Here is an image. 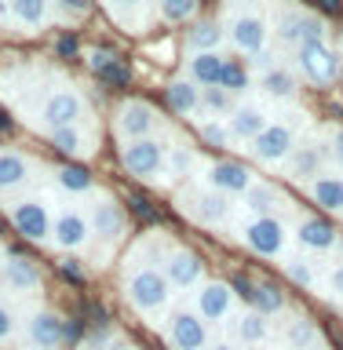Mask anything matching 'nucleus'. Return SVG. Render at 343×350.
I'll use <instances>...</instances> for the list:
<instances>
[{
	"label": "nucleus",
	"mask_w": 343,
	"mask_h": 350,
	"mask_svg": "<svg viewBox=\"0 0 343 350\" xmlns=\"http://www.w3.org/2000/svg\"><path fill=\"white\" fill-rule=\"evenodd\" d=\"M125 299L136 314H161L172 303V284L164 281L161 267H136L125 278Z\"/></svg>",
	"instance_id": "1"
},
{
	"label": "nucleus",
	"mask_w": 343,
	"mask_h": 350,
	"mask_svg": "<svg viewBox=\"0 0 343 350\" xmlns=\"http://www.w3.org/2000/svg\"><path fill=\"white\" fill-rule=\"evenodd\" d=\"M164 343L172 350H208L212 332H208V321H201L190 306H175L164 314Z\"/></svg>",
	"instance_id": "2"
},
{
	"label": "nucleus",
	"mask_w": 343,
	"mask_h": 350,
	"mask_svg": "<svg viewBox=\"0 0 343 350\" xmlns=\"http://www.w3.org/2000/svg\"><path fill=\"white\" fill-rule=\"evenodd\" d=\"M241 241L267 259H285V241H289V226L278 215H252L241 226Z\"/></svg>",
	"instance_id": "3"
},
{
	"label": "nucleus",
	"mask_w": 343,
	"mask_h": 350,
	"mask_svg": "<svg viewBox=\"0 0 343 350\" xmlns=\"http://www.w3.org/2000/svg\"><path fill=\"white\" fill-rule=\"evenodd\" d=\"M278 40L285 48H311V44H325V22L300 8H285L278 15Z\"/></svg>",
	"instance_id": "4"
},
{
	"label": "nucleus",
	"mask_w": 343,
	"mask_h": 350,
	"mask_svg": "<svg viewBox=\"0 0 343 350\" xmlns=\"http://www.w3.org/2000/svg\"><path fill=\"white\" fill-rule=\"evenodd\" d=\"M120 161H125V172L136 175V179H157V175L164 172V146H161L157 139L125 142Z\"/></svg>",
	"instance_id": "5"
},
{
	"label": "nucleus",
	"mask_w": 343,
	"mask_h": 350,
	"mask_svg": "<svg viewBox=\"0 0 343 350\" xmlns=\"http://www.w3.org/2000/svg\"><path fill=\"white\" fill-rule=\"evenodd\" d=\"M66 343V321L55 310H33L22 332L26 350H59Z\"/></svg>",
	"instance_id": "6"
},
{
	"label": "nucleus",
	"mask_w": 343,
	"mask_h": 350,
	"mask_svg": "<svg viewBox=\"0 0 343 350\" xmlns=\"http://www.w3.org/2000/svg\"><path fill=\"white\" fill-rule=\"evenodd\" d=\"M183 208H186V215L201 226H219L234 215V201L219 190H190L183 197Z\"/></svg>",
	"instance_id": "7"
},
{
	"label": "nucleus",
	"mask_w": 343,
	"mask_h": 350,
	"mask_svg": "<svg viewBox=\"0 0 343 350\" xmlns=\"http://www.w3.org/2000/svg\"><path fill=\"white\" fill-rule=\"evenodd\" d=\"M252 157L259 164H281L289 161V153L296 150V128L292 124H267L256 139L249 142Z\"/></svg>",
	"instance_id": "8"
},
{
	"label": "nucleus",
	"mask_w": 343,
	"mask_h": 350,
	"mask_svg": "<svg viewBox=\"0 0 343 350\" xmlns=\"http://www.w3.org/2000/svg\"><path fill=\"white\" fill-rule=\"evenodd\" d=\"M190 310L201 317V321H227V317L234 314V288L223 281H201L194 292Z\"/></svg>",
	"instance_id": "9"
},
{
	"label": "nucleus",
	"mask_w": 343,
	"mask_h": 350,
	"mask_svg": "<svg viewBox=\"0 0 343 350\" xmlns=\"http://www.w3.org/2000/svg\"><path fill=\"white\" fill-rule=\"evenodd\" d=\"M11 226L18 230L22 237H29V241H48L51 237V212H48V204L37 201V197H29V201H15L11 204Z\"/></svg>",
	"instance_id": "10"
},
{
	"label": "nucleus",
	"mask_w": 343,
	"mask_h": 350,
	"mask_svg": "<svg viewBox=\"0 0 343 350\" xmlns=\"http://www.w3.org/2000/svg\"><path fill=\"white\" fill-rule=\"evenodd\" d=\"M296 62H300V73L307 77L311 84L325 88L340 77V55L325 44H311V48H300L296 51Z\"/></svg>",
	"instance_id": "11"
},
{
	"label": "nucleus",
	"mask_w": 343,
	"mask_h": 350,
	"mask_svg": "<svg viewBox=\"0 0 343 350\" xmlns=\"http://www.w3.org/2000/svg\"><path fill=\"white\" fill-rule=\"evenodd\" d=\"M161 273L172 288H197L205 273V262L194 256L190 248H168V256L161 262Z\"/></svg>",
	"instance_id": "12"
},
{
	"label": "nucleus",
	"mask_w": 343,
	"mask_h": 350,
	"mask_svg": "<svg viewBox=\"0 0 343 350\" xmlns=\"http://www.w3.org/2000/svg\"><path fill=\"white\" fill-rule=\"evenodd\" d=\"M88 223H92V234L103 241V245H117V241L125 237V230H128V215H125V208H120L117 201L99 197Z\"/></svg>",
	"instance_id": "13"
},
{
	"label": "nucleus",
	"mask_w": 343,
	"mask_h": 350,
	"mask_svg": "<svg viewBox=\"0 0 343 350\" xmlns=\"http://www.w3.org/2000/svg\"><path fill=\"white\" fill-rule=\"evenodd\" d=\"M230 40H234V48H241L245 55H259L270 40L267 18L263 15H234L230 18Z\"/></svg>",
	"instance_id": "14"
},
{
	"label": "nucleus",
	"mask_w": 343,
	"mask_h": 350,
	"mask_svg": "<svg viewBox=\"0 0 343 350\" xmlns=\"http://www.w3.org/2000/svg\"><path fill=\"white\" fill-rule=\"evenodd\" d=\"M322 161H325L322 142H296V150L289 153V161H285V175L311 186L318 175H322Z\"/></svg>",
	"instance_id": "15"
},
{
	"label": "nucleus",
	"mask_w": 343,
	"mask_h": 350,
	"mask_svg": "<svg viewBox=\"0 0 343 350\" xmlns=\"http://www.w3.org/2000/svg\"><path fill=\"white\" fill-rule=\"evenodd\" d=\"M40 117H44V124H48V131H59V128L81 124L84 103H81V95H77V92H55L48 103H44Z\"/></svg>",
	"instance_id": "16"
},
{
	"label": "nucleus",
	"mask_w": 343,
	"mask_h": 350,
	"mask_svg": "<svg viewBox=\"0 0 343 350\" xmlns=\"http://www.w3.org/2000/svg\"><path fill=\"white\" fill-rule=\"evenodd\" d=\"M117 131L128 142L153 139V131H157V113H153V106H147V103H125V106H120V113H117Z\"/></svg>",
	"instance_id": "17"
},
{
	"label": "nucleus",
	"mask_w": 343,
	"mask_h": 350,
	"mask_svg": "<svg viewBox=\"0 0 343 350\" xmlns=\"http://www.w3.org/2000/svg\"><path fill=\"white\" fill-rule=\"evenodd\" d=\"M88 237H92V223H88L81 212H59V215L51 219V241H55L62 252L84 248Z\"/></svg>",
	"instance_id": "18"
},
{
	"label": "nucleus",
	"mask_w": 343,
	"mask_h": 350,
	"mask_svg": "<svg viewBox=\"0 0 343 350\" xmlns=\"http://www.w3.org/2000/svg\"><path fill=\"white\" fill-rule=\"evenodd\" d=\"M252 186V175L245 164L238 161H216L208 164V190H219V193H245Z\"/></svg>",
	"instance_id": "19"
},
{
	"label": "nucleus",
	"mask_w": 343,
	"mask_h": 350,
	"mask_svg": "<svg viewBox=\"0 0 343 350\" xmlns=\"http://www.w3.org/2000/svg\"><path fill=\"white\" fill-rule=\"evenodd\" d=\"M296 241H300L307 252H329V248H336L340 234L329 219L307 215V219H300V226H296Z\"/></svg>",
	"instance_id": "20"
},
{
	"label": "nucleus",
	"mask_w": 343,
	"mask_h": 350,
	"mask_svg": "<svg viewBox=\"0 0 343 350\" xmlns=\"http://www.w3.org/2000/svg\"><path fill=\"white\" fill-rule=\"evenodd\" d=\"M267 124H270V120H267V113H263V109H259L256 103H241V106L230 109V117H227L230 135L241 139V142H252V139H256Z\"/></svg>",
	"instance_id": "21"
},
{
	"label": "nucleus",
	"mask_w": 343,
	"mask_h": 350,
	"mask_svg": "<svg viewBox=\"0 0 343 350\" xmlns=\"http://www.w3.org/2000/svg\"><path fill=\"white\" fill-rule=\"evenodd\" d=\"M4 281H8L11 292H37L44 273L29 256H8L4 259Z\"/></svg>",
	"instance_id": "22"
},
{
	"label": "nucleus",
	"mask_w": 343,
	"mask_h": 350,
	"mask_svg": "<svg viewBox=\"0 0 343 350\" xmlns=\"http://www.w3.org/2000/svg\"><path fill=\"white\" fill-rule=\"evenodd\" d=\"M223 55L219 51H201V55H190V62H186V77L201 88H219V77H223Z\"/></svg>",
	"instance_id": "23"
},
{
	"label": "nucleus",
	"mask_w": 343,
	"mask_h": 350,
	"mask_svg": "<svg viewBox=\"0 0 343 350\" xmlns=\"http://www.w3.org/2000/svg\"><path fill=\"white\" fill-rule=\"evenodd\" d=\"M314 343H322L314 321H307L303 314L285 317V325H281V350H311Z\"/></svg>",
	"instance_id": "24"
},
{
	"label": "nucleus",
	"mask_w": 343,
	"mask_h": 350,
	"mask_svg": "<svg viewBox=\"0 0 343 350\" xmlns=\"http://www.w3.org/2000/svg\"><path fill=\"white\" fill-rule=\"evenodd\" d=\"M234 336L241 347H263L270 339V317H263L259 310H241L234 317Z\"/></svg>",
	"instance_id": "25"
},
{
	"label": "nucleus",
	"mask_w": 343,
	"mask_h": 350,
	"mask_svg": "<svg viewBox=\"0 0 343 350\" xmlns=\"http://www.w3.org/2000/svg\"><path fill=\"white\" fill-rule=\"evenodd\" d=\"M164 98H168L172 113L190 117V113H197V103H201V88H197L190 77H175V81L164 88Z\"/></svg>",
	"instance_id": "26"
},
{
	"label": "nucleus",
	"mask_w": 343,
	"mask_h": 350,
	"mask_svg": "<svg viewBox=\"0 0 343 350\" xmlns=\"http://www.w3.org/2000/svg\"><path fill=\"white\" fill-rule=\"evenodd\" d=\"M307 193H311V201L318 208H325V212H343V175H318V179L307 186Z\"/></svg>",
	"instance_id": "27"
},
{
	"label": "nucleus",
	"mask_w": 343,
	"mask_h": 350,
	"mask_svg": "<svg viewBox=\"0 0 343 350\" xmlns=\"http://www.w3.org/2000/svg\"><path fill=\"white\" fill-rule=\"evenodd\" d=\"M92 131H84L81 124H70V128H59L51 131V146L62 150L66 157H88L92 153Z\"/></svg>",
	"instance_id": "28"
},
{
	"label": "nucleus",
	"mask_w": 343,
	"mask_h": 350,
	"mask_svg": "<svg viewBox=\"0 0 343 350\" xmlns=\"http://www.w3.org/2000/svg\"><path fill=\"white\" fill-rule=\"evenodd\" d=\"M88 66H92V73L99 77V81H106V84L125 88V84L131 81L128 66L120 62L117 55H110V51H92V55H88Z\"/></svg>",
	"instance_id": "29"
},
{
	"label": "nucleus",
	"mask_w": 343,
	"mask_h": 350,
	"mask_svg": "<svg viewBox=\"0 0 343 350\" xmlns=\"http://www.w3.org/2000/svg\"><path fill=\"white\" fill-rule=\"evenodd\" d=\"M26 175H29V157H22L18 150H0V193L22 186Z\"/></svg>",
	"instance_id": "30"
},
{
	"label": "nucleus",
	"mask_w": 343,
	"mask_h": 350,
	"mask_svg": "<svg viewBox=\"0 0 343 350\" xmlns=\"http://www.w3.org/2000/svg\"><path fill=\"white\" fill-rule=\"evenodd\" d=\"M249 299H252V310H259L263 317L285 314V292L278 288V284H270V281H256V284H252Z\"/></svg>",
	"instance_id": "31"
},
{
	"label": "nucleus",
	"mask_w": 343,
	"mask_h": 350,
	"mask_svg": "<svg viewBox=\"0 0 343 350\" xmlns=\"http://www.w3.org/2000/svg\"><path fill=\"white\" fill-rule=\"evenodd\" d=\"M219 40H223V29H219L212 18H201V22H194V26L186 29V48H190V55L216 51Z\"/></svg>",
	"instance_id": "32"
},
{
	"label": "nucleus",
	"mask_w": 343,
	"mask_h": 350,
	"mask_svg": "<svg viewBox=\"0 0 343 350\" xmlns=\"http://www.w3.org/2000/svg\"><path fill=\"white\" fill-rule=\"evenodd\" d=\"M230 109H234V103H230V92H223V88H205V92H201V103H197V124H201V120L230 117Z\"/></svg>",
	"instance_id": "33"
},
{
	"label": "nucleus",
	"mask_w": 343,
	"mask_h": 350,
	"mask_svg": "<svg viewBox=\"0 0 343 350\" xmlns=\"http://www.w3.org/2000/svg\"><path fill=\"white\" fill-rule=\"evenodd\" d=\"M8 11L18 26L37 29V26H44V18H48V0H8Z\"/></svg>",
	"instance_id": "34"
},
{
	"label": "nucleus",
	"mask_w": 343,
	"mask_h": 350,
	"mask_svg": "<svg viewBox=\"0 0 343 350\" xmlns=\"http://www.w3.org/2000/svg\"><path fill=\"white\" fill-rule=\"evenodd\" d=\"M245 193H249V197H245V204H249L256 215H274V212L281 208V193L274 190V186H267V183H259V186L252 183Z\"/></svg>",
	"instance_id": "35"
},
{
	"label": "nucleus",
	"mask_w": 343,
	"mask_h": 350,
	"mask_svg": "<svg viewBox=\"0 0 343 350\" xmlns=\"http://www.w3.org/2000/svg\"><path fill=\"white\" fill-rule=\"evenodd\" d=\"M259 88L267 95H274V98H292L296 95V81H292V73L289 70H281V66H274V70H267L259 77Z\"/></svg>",
	"instance_id": "36"
},
{
	"label": "nucleus",
	"mask_w": 343,
	"mask_h": 350,
	"mask_svg": "<svg viewBox=\"0 0 343 350\" xmlns=\"http://www.w3.org/2000/svg\"><path fill=\"white\" fill-rule=\"evenodd\" d=\"M281 270H285V278H289L292 284H303V288H314V284H318L314 262H307V259H300V256H285V259H281Z\"/></svg>",
	"instance_id": "37"
},
{
	"label": "nucleus",
	"mask_w": 343,
	"mask_h": 350,
	"mask_svg": "<svg viewBox=\"0 0 343 350\" xmlns=\"http://www.w3.org/2000/svg\"><path fill=\"white\" fill-rule=\"evenodd\" d=\"M55 183L62 186V190H70V193H88L92 190V172L88 168H73V164H66V168L55 172Z\"/></svg>",
	"instance_id": "38"
},
{
	"label": "nucleus",
	"mask_w": 343,
	"mask_h": 350,
	"mask_svg": "<svg viewBox=\"0 0 343 350\" xmlns=\"http://www.w3.org/2000/svg\"><path fill=\"white\" fill-rule=\"evenodd\" d=\"M219 88L230 95H241V92H249V73H245V66L234 62V59H227L223 62V77H219Z\"/></svg>",
	"instance_id": "39"
},
{
	"label": "nucleus",
	"mask_w": 343,
	"mask_h": 350,
	"mask_svg": "<svg viewBox=\"0 0 343 350\" xmlns=\"http://www.w3.org/2000/svg\"><path fill=\"white\" fill-rule=\"evenodd\" d=\"M164 164H168L172 175H190L197 168V153L190 146H172V153L164 157Z\"/></svg>",
	"instance_id": "40"
},
{
	"label": "nucleus",
	"mask_w": 343,
	"mask_h": 350,
	"mask_svg": "<svg viewBox=\"0 0 343 350\" xmlns=\"http://www.w3.org/2000/svg\"><path fill=\"white\" fill-rule=\"evenodd\" d=\"M197 11V0H161V15L168 22H186Z\"/></svg>",
	"instance_id": "41"
},
{
	"label": "nucleus",
	"mask_w": 343,
	"mask_h": 350,
	"mask_svg": "<svg viewBox=\"0 0 343 350\" xmlns=\"http://www.w3.org/2000/svg\"><path fill=\"white\" fill-rule=\"evenodd\" d=\"M201 139L208 142V146H230V128L219 124V120H201Z\"/></svg>",
	"instance_id": "42"
},
{
	"label": "nucleus",
	"mask_w": 343,
	"mask_h": 350,
	"mask_svg": "<svg viewBox=\"0 0 343 350\" xmlns=\"http://www.w3.org/2000/svg\"><path fill=\"white\" fill-rule=\"evenodd\" d=\"M15 325H18V321H15V314H11V306L0 303V347L15 339Z\"/></svg>",
	"instance_id": "43"
},
{
	"label": "nucleus",
	"mask_w": 343,
	"mask_h": 350,
	"mask_svg": "<svg viewBox=\"0 0 343 350\" xmlns=\"http://www.w3.org/2000/svg\"><path fill=\"white\" fill-rule=\"evenodd\" d=\"M329 153H333V161L343 168V128H333V131H329Z\"/></svg>",
	"instance_id": "44"
},
{
	"label": "nucleus",
	"mask_w": 343,
	"mask_h": 350,
	"mask_svg": "<svg viewBox=\"0 0 343 350\" xmlns=\"http://www.w3.org/2000/svg\"><path fill=\"white\" fill-rule=\"evenodd\" d=\"M128 204H131V212H136V215H142V219H153V208H150V201H142L139 193H131V197H128Z\"/></svg>",
	"instance_id": "45"
},
{
	"label": "nucleus",
	"mask_w": 343,
	"mask_h": 350,
	"mask_svg": "<svg viewBox=\"0 0 343 350\" xmlns=\"http://www.w3.org/2000/svg\"><path fill=\"white\" fill-rule=\"evenodd\" d=\"M252 66H259L263 73H267V70H274V51H270V48H263L259 55H252Z\"/></svg>",
	"instance_id": "46"
},
{
	"label": "nucleus",
	"mask_w": 343,
	"mask_h": 350,
	"mask_svg": "<svg viewBox=\"0 0 343 350\" xmlns=\"http://www.w3.org/2000/svg\"><path fill=\"white\" fill-rule=\"evenodd\" d=\"M329 292H333V295H340V299H343V262H340V267H336L333 273H329Z\"/></svg>",
	"instance_id": "47"
},
{
	"label": "nucleus",
	"mask_w": 343,
	"mask_h": 350,
	"mask_svg": "<svg viewBox=\"0 0 343 350\" xmlns=\"http://www.w3.org/2000/svg\"><path fill=\"white\" fill-rule=\"evenodd\" d=\"M62 273H70L73 281H84V278H88V273H84V267H81L77 259H62Z\"/></svg>",
	"instance_id": "48"
},
{
	"label": "nucleus",
	"mask_w": 343,
	"mask_h": 350,
	"mask_svg": "<svg viewBox=\"0 0 343 350\" xmlns=\"http://www.w3.org/2000/svg\"><path fill=\"white\" fill-rule=\"evenodd\" d=\"M66 11H73V15H84L88 8H92V0H59Z\"/></svg>",
	"instance_id": "49"
},
{
	"label": "nucleus",
	"mask_w": 343,
	"mask_h": 350,
	"mask_svg": "<svg viewBox=\"0 0 343 350\" xmlns=\"http://www.w3.org/2000/svg\"><path fill=\"white\" fill-rule=\"evenodd\" d=\"M103 350H131V347H128V339H120V336H106Z\"/></svg>",
	"instance_id": "50"
},
{
	"label": "nucleus",
	"mask_w": 343,
	"mask_h": 350,
	"mask_svg": "<svg viewBox=\"0 0 343 350\" xmlns=\"http://www.w3.org/2000/svg\"><path fill=\"white\" fill-rule=\"evenodd\" d=\"M318 4H322L329 15H340V11H343V8H340V0H318Z\"/></svg>",
	"instance_id": "51"
},
{
	"label": "nucleus",
	"mask_w": 343,
	"mask_h": 350,
	"mask_svg": "<svg viewBox=\"0 0 343 350\" xmlns=\"http://www.w3.org/2000/svg\"><path fill=\"white\" fill-rule=\"evenodd\" d=\"M208 350H238V343H227V339H223V343H212Z\"/></svg>",
	"instance_id": "52"
},
{
	"label": "nucleus",
	"mask_w": 343,
	"mask_h": 350,
	"mask_svg": "<svg viewBox=\"0 0 343 350\" xmlns=\"http://www.w3.org/2000/svg\"><path fill=\"white\" fill-rule=\"evenodd\" d=\"M8 18V0H0V22Z\"/></svg>",
	"instance_id": "53"
},
{
	"label": "nucleus",
	"mask_w": 343,
	"mask_h": 350,
	"mask_svg": "<svg viewBox=\"0 0 343 350\" xmlns=\"http://www.w3.org/2000/svg\"><path fill=\"white\" fill-rule=\"evenodd\" d=\"M110 4H120V8H128V4H139V0H110Z\"/></svg>",
	"instance_id": "54"
},
{
	"label": "nucleus",
	"mask_w": 343,
	"mask_h": 350,
	"mask_svg": "<svg viewBox=\"0 0 343 350\" xmlns=\"http://www.w3.org/2000/svg\"><path fill=\"white\" fill-rule=\"evenodd\" d=\"M4 259H8V256H4V248H0V270H4Z\"/></svg>",
	"instance_id": "55"
},
{
	"label": "nucleus",
	"mask_w": 343,
	"mask_h": 350,
	"mask_svg": "<svg viewBox=\"0 0 343 350\" xmlns=\"http://www.w3.org/2000/svg\"><path fill=\"white\" fill-rule=\"evenodd\" d=\"M311 350H329V347H325V343H314V347H311Z\"/></svg>",
	"instance_id": "56"
},
{
	"label": "nucleus",
	"mask_w": 343,
	"mask_h": 350,
	"mask_svg": "<svg viewBox=\"0 0 343 350\" xmlns=\"http://www.w3.org/2000/svg\"><path fill=\"white\" fill-rule=\"evenodd\" d=\"M234 4H252V0H234Z\"/></svg>",
	"instance_id": "57"
},
{
	"label": "nucleus",
	"mask_w": 343,
	"mask_h": 350,
	"mask_svg": "<svg viewBox=\"0 0 343 350\" xmlns=\"http://www.w3.org/2000/svg\"><path fill=\"white\" fill-rule=\"evenodd\" d=\"M336 245H343V237H340V241H336Z\"/></svg>",
	"instance_id": "58"
}]
</instances>
